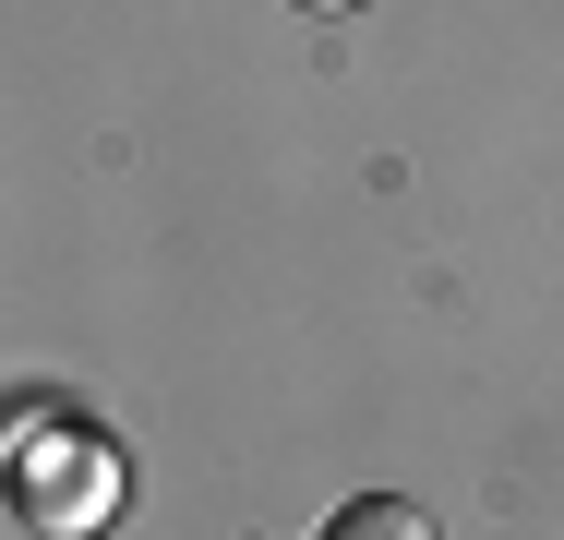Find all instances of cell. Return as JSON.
<instances>
[{
  "label": "cell",
  "mask_w": 564,
  "mask_h": 540,
  "mask_svg": "<svg viewBox=\"0 0 564 540\" xmlns=\"http://www.w3.org/2000/svg\"><path fill=\"white\" fill-rule=\"evenodd\" d=\"M109 505H120V456H109L85 421L48 432V444H12V517H24L36 540H85V529H109Z\"/></svg>",
  "instance_id": "6da1fadb"
},
{
  "label": "cell",
  "mask_w": 564,
  "mask_h": 540,
  "mask_svg": "<svg viewBox=\"0 0 564 540\" xmlns=\"http://www.w3.org/2000/svg\"><path fill=\"white\" fill-rule=\"evenodd\" d=\"M313 12H348V0H313Z\"/></svg>",
  "instance_id": "3957f363"
},
{
  "label": "cell",
  "mask_w": 564,
  "mask_h": 540,
  "mask_svg": "<svg viewBox=\"0 0 564 540\" xmlns=\"http://www.w3.org/2000/svg\"><path fill=\"white\" fill-rule=\"evenodd\" d=\"M325 540H433V517H421L409 493H360V505H337Z\"/></svg>",
  "instance_id": "7a4b0ae2"
}]
</instances>
